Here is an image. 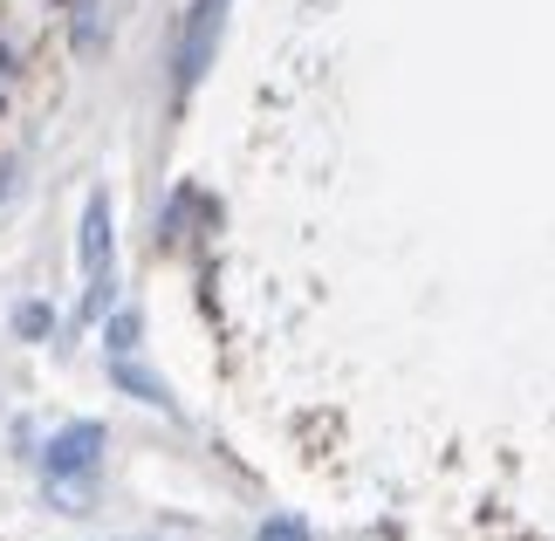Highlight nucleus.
<instances>
[{
    "label": "nucleus",
    "instance_id": "nucleus-1",
    "mask_svg": "<svg viewBox=\"0 0 555 541\" xmlns=\"http://www.w3.org/2000/svg\"><path fill=\"white\" fill-rule=\"evenodd\" d=\"M103 446H111L103 418H76V425H62L55 439L41 446V493H49L62 514H90L96 473H103Z\"/></svg>",
    "mask_w": 555,
    "mask_h": 541
},
{
    "label": "nucleus",
    "instance_id": "nucleus-5",
    "mask_svg": "<svg viewBox=\"0 0 555 541\" xmlns=\"http://www.w3.org/2000/svg\"><path fill=\"white\" fill-rule=\"evenodd\" d=\"M138 336H144V315H138V309H117V315H111V357H131Z\"/></svg>",
    "mask_w": 555,
    "mask_h": 541
},
{
    "label": "nucleus",
    "instance_id": "nucleus-3",
    "mask_svg": "<svg viewBox=\"0 0 555 541\" xmlns=\"http://www.w3.org/2000/svg\"><path fill=\"white\" fill-rule=\"evenodd\" d=\"M111 254H117V227H111V192H90L82 206V233H76V261H82V281H111Z\"/></svg>",
    "mask_w": 555,
    "mask_h": 541
},
{
    "label": "nucleus",
    "instance_id": "nucleus-8",
    "mask_svg": "<svg viewBox=\"0 0 555 541\" xmlns=\"http://www.w3.org/2000/svg\"><path fill=\"white\" fill-rule=\"evenodd\" d=\"M8 185H14V165H0V199H8Z\"/></svg>",
    "mask_w": 555,
    "mask_h": 541
},
{
    "label": "nucleus",
    "instance_id": "nucleus-2",
    "mask_svg": "<svg viewBox=\"0 0 555 541\" xmlns=\"http://www.w3.org/2000/svg\"><path fill=\"white\" fill-rule=\"evenodd\" d=\"M227 8L233 0H185L179 14V35H172V96H192L220 55V35H227Z\"/></svg>",
    "mask_w": 555,
    "mask_h": 541
},
{
    "label": "nucleus",
    "instance_id": "nucleus-7",
    "mask_svg": "<svg viewBox=\"0 0 555 541\" xmlns=\"http://www.w3.org/2000/svg\"><path fill=\"white\" fill-rule=\"evenodd\" d=\"M49 322H55L49 301H28V309H14V330H21V336H49Z\"/></svg>",
    "mask_w": 555,
    "mask_h": 541
},
{
    "label": "nucleus",
    "instance_id": "nucleus-6",
    "mask_svg": "<svg viewBox=\"0 0 555 541\" xmlns=\"http://www.w3.org/2000/svg\"><path fill=\"white\" fill-rule=\"evenodd\" d=\"M254 541H315V534L295 521V514H274V521H261V534H254Z\"/></svg>",
    "mask_w": 555,
    "mask_h": 541
},
{
    "label": "nucleus",
    "instance_id": "nucleus-4",
    "mask_svg": "<svg viewBox=\"0 0 555 541\" xmlns=\"http://www.w3.org/2000/svg\"><path fill=\"white\" fill-rule=\"evenodd\" d=\"M111 377L124 384V391H138V398H152L158 411H172V391H165V384H158L152 371H138V363H131V357H111Z\"/></svg>",
    "mask_w": 555,
    "mask_h": 541
}]
</instances>
